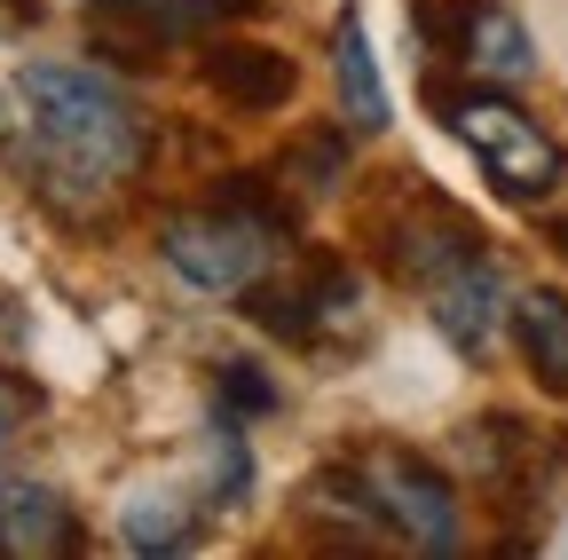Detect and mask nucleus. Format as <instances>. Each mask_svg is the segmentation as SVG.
Masks as SVG:
<instances>
[{
    "label": "nucleus",
    "mask_w": 568,
    "mask_h": 560,
    "mask_svg": "<svg viewBox=\"0 0 568 560\" xmlns=\"http://www.w3.org/2000/svg\"><path fill=\"white\" fill-rule=\"evenodd\" d=\"M284 174H293V190L308 197V190H324V182L347 174V143H339V134H301L293 159H284Z\"/></svg>",
    "instance_id": "14"
},
{
    "label": "nucleus",
    "mask_w": 568,
    "mask_h": 560,
    "mask_svg": "<svg viewBox=\"0 0 568 560\" xmlns=\"http://www.w3.org/2000/svg\"><path fill=\"white\" fill-rule=\"evenodd\" d=\"M332 72H339L347 126L355 134H379L387 126V88H379V63H372V40H364V17H355V9L332 24Z\"/></svg>",
    "instance_id": "12"
},
{
    "label": "nucleus",
    "mask_w": 568,
    "mask_h": 560,
    "mask_svg": "<svg viewBox=\"0 0 568 560\" xmlns=\"http://www.w3.org/2000/svg\"><path fill=\"white\" fill-rule=\"evenodd\" d=\"M458 442H466V466H481V474H497V481H506V466L529 458V427H521V418H506V410H497V418H474Z\"/></svg>",
    "instance_id": "13"
},
{
    "label": "nucleus",
    "mask_w": 568,
    "mask_h": 560,
    "mask_svg": "<svg viewBox=\"0 0 568 560\" xmlns=\"http://www.w3.org/2000/svg\"><path fill=\"white\" fill-rule=\"evenodd\" d=\"M458 63L474 80H489V88H521L529 72H537V40L521 32V17L506 9V0H466V17H458Z\"/></svg>",
    "instance_id": "9"
},
{
    "label": "nucleus",
    "mask_w": 568,
    "mask_h": 560,
    "mask_svg": "<svg viewBox=\"0 0 568 560\" xmlns=\"http://www.w3.org/2000/svg\"><path fill=\"white\" fill-rule=\"evenodd\" d=\"M514 339H521V364L545 395H568V293L560 285H529L514 301Z\"/></svg>",
    "instance_id": "11"
},
{
    "label": "nucleus",
    "mask_w": 568,
    "mask_h": 560,
    "mask_svg": "<svg viewBox=\"0 0 568 560\" xmlns=\"http://www.w3.org/2000/svg\"><path fill=\"white\" fill-rule=\"evenodd\" d=\"M32 418H40V387H24V379L0 371V450H9V442L32 427Z\"/></svg>",
    "instance_id": "17"
},
{
    "label": "nucleus",
    "mask_w": 568,
    "mask_h": 560,
    "mask_svg": "<svg viewBox=\"0 0 568 560\" xmlns=\"http://www.w3.org/2000/svg\"><path fill=\"white\" fill-rule=\"evenodd\" d=\"M379 521L410 544V552H458L466 544V513H458V489L443 466H426L418 450H364L355 458Z\"/></svg>",
    "instance_id": "4"
},
{
    "label": "nucleus",
    "mask_w": 568,
    "mask_h": 560,
    "mask_svg": "<svg viewBox=\"0 0 568 560\" xmlns=\"http://www.w3.org/2000/svg\"><path fill=\"white\" fill-rule=\"evenodd\" d=\"M237 9H253V0H88V24H95L103 55L151 63L182 40H213Z\"/></svg>",
    "instance_id": "5"
},
{
    "label": "nucleus",
    "mask_w": 568,
    "mask_h": 560,
    "mask_svg": "<svg viewBox=\"0 0 568 560\" xmlns=\"http://www.w3.org/2000/svg\"><path fill=\"white\" fill-rule=\"evenodd\" d=\"M40 9H32V0H0V32H17V24H32Z\"/></svg>",
    "instance_id": "18"
},
{
    "label": "nucleus",
    "mask_w": 568,
    "mask_h": 560,
    "mask_svg": "<svg viewBox=\"0 0 568 560\" xmlns=\"http://www.w3.org/2000/svg\"><path fill=\"white\" fill-rule=\"evenodd\" d=\"M205 88L222 95L230 111H284L301 95V72H293V55L284 48H253V40H222V48H205Z\"/></svg>",
    "instance_id": "8"
},
{
    "label": "nucleus",
    "mask_w": 568,
    "mask_h": 560,
    "mask_svg": "<svg viewBox=\"0 0 568 560\" xmlns=\"http://www.w3.org/2000/svg\"><path fill=\"white\" fill-rule=\"evenodd\" d=\"M435 95V111L450 119V134L481 159V174H489V190L497 197H514V205H529V197H545L552 182H560V151H552V134L514 103V95H450L443 80L426 88Z\"/></svg>",
    "instance_id": "3"
},
{
    "label": "nucleus",
    "mask_w": 568,
    "mask_h": 560,
    "mask_svg": "<svg viewBox=\"0 0 568 560\" xmlns=\"http://www.w3.org/2000/svg\"><path fill=\"white\" fill-rule=\"evenodd\" d=\"M17 95H24L17 159L32 174V197L55 222L95 230L126 197V182L151 166V119L95 63H32Z\"/></svg>",
    "instance_id": "1"
},
{
    "label": "nucleus",
    "mask_w": 568,
    "mask_h": 560,
    "mask_svg": "<svg viewBox=\"0 0 568 560\" xmlns=\"http://www.w3.org/2000/svg\"><path fill=\"white\" fill-rule=\"evenodd\" d=\"M379 245H387V268L403 276V285H426V293H435L450 268H466V261L481 253L474 222H466V214H450L443 197H418L410 214H395V222L379 230Z\"/></svg>",
    "instance_id": "6"
},
{
    "label": "nucleus",
    "mask_w": 568,
    "mask_h": 560,
    "mask_svg": "<svg viewBox=\"0 0 568 560\" xmlns=\"http://www.w3.org/2000/svg\"><path fill=\"white\" fill-rule=\"evenodd\" d=\"M182 537H190V521H182L174 506H159V498H151V506H126V544H134V552H166V544H182Z\"/></svg>",
    "instance_id": "16"
},
{
    "label": "nucleus",
    "mask_w": 568,
    "mask_h": 560,
    "mask_svg": "<svg viewBox=\"0 0 568 560\" xmlns=\"http://www.w3.org/2000/svg\"><path fill=\"white\" fill-rule=\"evenodd\" d=\"M284 245H293V205L261 197L253 174L222 182L213 205H190V214H174L159 230L166 268L190 293H213V301H237L245 285H261V276L284 261Z\"/></svg>",
    "instance_id": "2"
},
{
    "label": "nucleus",
    "mask_w": 568,
    "mask_h": 560,
    "mask_svg": "<svg viewBox=\"0 0 568 560\" xmlns=\"http://www.w3.org/2000/svg\"><path fill=\"white\" fill-rule=\"evenodd\" d=\"M435 324L443 339L458 347V356H489L497 347V324H506V285H497L489 253H474L466 268H450L435 285Z\"/></svg>",
    "instance_id": "10"
},
{
    "label": "nucleus",
    "mask_w": 568,
    "mask_h": 560,
    "mask_svg": "<svg viewBox=\"0 0 568 560\" xmlns=\"http://www.w3.org/2000/svg\"><path fill=\"white\" fill-rule=\"evenodd\" d=\"M80 513H71L48 481L32 474H0V560H63L80 552Z\"/></svg>",
    "instance_id": "7"
},
{
    "label": "nucleus",
    "mask_w": 568,
    "mask_h": 560,
    "mask_svg": "<svg viewBox=\"0 0 568 560\" xmlns=\"http://www.w3.org/2000/svg\"><path fill=\"white\" fill-rule=\"evenodd\" d=\"M222 410L230 418H268L276 410V387L261 364H222Z\"/></svg>",
    "instance_id": "15"
},
{
    "label": "nucleus",
    "mask_w": 568,
    "mask_h": 560,
    "mask_svg": "<svg viewBox=\"0 0 568 560\" xmlns=\"http://www.w3.org/2000/svg\"><path fill=\"white\" fill-rule=\"evenodd\" d=\"M545 237H552V253L568 261V222H545Z\"/></svg>",
    "instance_id": "19"
}]
</instances>
